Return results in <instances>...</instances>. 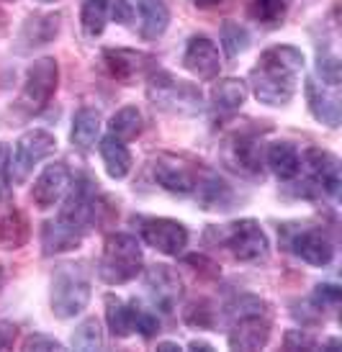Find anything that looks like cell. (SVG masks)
Returning a JSON list of instances; mask_svg holds the SVG:
<instances>
[{
  "label": "cell",
  "mask_w": 342,
  "mask_h": 352,
  "mask_svg": "<svg viewBox=\"0 0 342 352\" xmlns=\"http://www.w3.org/2000/svg\"><path fill=\"white\" fill-rule=\"evenodd\" d=\"M303 52L293 44H278L265 50L257 65L250 69V88L265 106H288L296 96L303 72Z\"/></svg>",
  "instance_id": "1"
},
{
  "label": "cell",
  "mask_w": 342,
  "mask_h": 352,
  "mask_svg": "<svg viewBox=\"0 0 342 352\" xmlns=\"http://www.w3.org/2000/svg\"><path fill=\"white\" fill-rule=\"evenodd\" d=\"M204 239L209 245L226 250L235 260L247 265L265 263L268 254H270L268 234L255 219H239V221H232V224L209 226Z\"/></svg>",
  "instance_id": "2"
},
{
  "label": "cell",
  "mask_w": 342,
  "mask_h": 352,
  "mask_svg": "<svg viewBox=\"0 0 342 352\" xmlns=\"http://www.w3.org/2000/svg\"><path fill=\"white\" fill-rule=\"evenodd\" d=\"M145 270L142 245L134 234H111L103 242V252L98 260V278L108 285L131 283Z\"/></svg>",
  "instance_id": "3"
},
{
  "label": "cell",
  "mask_w": 342,
  "mask_h": 352,
  "mask_svg": "<svg viewBox=\"0 0 342 352\" xmlns=\"http://www.w3.org/2000/svg\"><path fill=\"white\" fill-rule=\"evenodd\" d=\"M147 98L157 111H165L173 116H193L204 108L201 88L188 80H178L170 72L147 75Z\"/></svg>",
  "instance_id": "4"
},
{
  "label": "cell",
  "mask_w": 342,
  "mask_h": 352,
  "mask_svg": "<svg viewBox=\"0 0 342 352\" xmlns=\"http://www.w3.org/2000/svg\"><path fill=\"white\" fill-rule=\"evenodd\" d=\"M90 301V278L83 265H62L52 275V314L57 319H75L88 309Z\"/></svg>",
  "instance_id": "5"
},
{
  "label": "cell",
  "mask_w": 342,
  "mask_h": 352,
  "mask_svg": "<svg viewBox=\"0 0 342 352\" xmlns=\"http://www.w3.org/2000/svg\"><path fill=\"white\" fill-rule=\"evenodd\" d=\"M54 149H57V139H54L52 131H47V129H29V131H23L16 139L8 160L10 183H16V186L26 183L29 175L34 173V167L39 165L41 160H47Z\"/></svg>",
  "instance_id": "6"
},
{
  "label": "cell",
  "mask_w": 342,
  "mask_h": 352,
  "mask_svg": "<svg viewBox=\"0 0 342 352\" xmlns=\"http://www.w3.org/2000/svg\"><path fill=\"white\" fill-rule=\"evenodd\" d=\"M284 245L312 267H327L334 260V242L319 226H284Z\"/></svg>",
  "instance_id": "7"
},
{
  "label": "cell",
  "mask_w": 342,
  "mask_h": 352,
  "mask_svg": "<svg viewBox=\"0 0 342 352\" xmlns=\"http://www.w3.org/2000/svg\"><path fill=\"white\" fill-rule=\"evenodd\" d=\"M204 167L193 165L191 160L173 152H160L152 160V175L155 183L167 193L175 196H193L195 186H198V175Z\"/></svg>",
  "instance_id": "8"
},
{
  "label": "cell",
  "mask_w": 342,
  "mask_h": 352,
  "mask_svg": "<svg viewBox=\"0 0 342 352\" xmlns=\"http://www.w3.org/2000/svg\"><path fill=\"white\" fill-rule=\"evenodd\" d=\"M137 232L147 247L157 250L160 254L167 257H178L188 247V229L175 219H165V216H139L134 219Z\"/></svg>",
  "instance_id": "9"
},
{
  "label": "cell",
  "mask_w": 342,
  "mask_h": 352,
  "mask_svg": "<svg viewBox=\"0 0 342 352\" xmlns=\"http://www.w3.org/2000/svg\"><path fill=\"white\" fill-rule=\"evenodd\" d=\"M59 85V65L54 57L34 59L26 69L23 88H21V103L31 111H39L54 98Z\"/></svg>",
  "instance_id": "10"
},
{
  "label": "cell",
  "mask_w": 342,
  "mask_h": 352,
  "mask_svg": "<svg viewBox=\"0 0 342 352\" xmlns=\"http://www.w3.org/2000/svg\"><path fill=\"white\" fill-rule=\"evenodd\" d=\"M224 162L244 177H263L265 155L263 139L255 131H235L224 142Z\"/></svg>",
  "instance_id": "11"
},
{
  "label": "cell",
  "mask_w": 342,
  "mask_h": 352,
  "mask_svg": "<svg viewBox=\"0 0 342 352\" xmlns=\"http://www.w3.org/2000/svg\"><path fill=\"white\" fill-rule=\"evenodd\" d=\"M301 165L309 173V183H312L319 193L330 198H340L342 190V170H340V157L332 155L330 149L309 147L303 149Z\"/></svg>",
  "instance_id": "12"
},
{
  "label": "cell",
  "mask_w": 342,
  "mask_h": 352,
  "mask_svg": "<svg viewBox=\"0 0 342 352\" xmlns=\"http://www.w3.org/2000/svg\"><path fill=\"white\" fill-rule=\"evenodd\" d=\"M106 65L108 75L124 85H131L134 80L147 78L149 72H155V57L139 50H127V47H108L100 54Z\"/></svg>",
  "instance_id": "13"
},
{
  "label": "cell",
  "mask_w": 342,
  "mask_h": 352,
  "mask_svg": "<svg viewBox=\"0 0 342 352\" xmlns=\"http://www.w3.org/2000/svg\"><path fill=\"white\" fill-rule=\"evenodd\" d=\"M270 332H273L270 311L244 314V316H237L235 322H232V332L226 337V342H229L232 350L253 352L268 344Z\"/></svg>",
  "instance_id": "14"
},
{
  "label": "cell",
  "mask_w": 342,
  "mask_h": 352,
  "mask_svg": "<svg viewBox=\"0 0 342 352\" xmlns=\"http://www.w3.org/2000/svg\"><path fill=\"white\" fill-rule=\"evenodd\" d=\"M147 294L152 298V306L162 314H173L178 309V301L183 298V283L170 265H152L145 273Z\"/></svg>",
  "instance_id": "15"
},
{
  "label": "cell",
  "mask_w": 342,
  "mask_h": 352,
  "mask_svg": "<svg viewBox=\"0 0 342 352\" xmlns=\"http://www.w3.org/2000/svg\"><path fill=\"white\" fill-rule=\"evenodd\" d=\"M70 183H72V173H70L67 162H52L41 170V175L34 180V188H31V201L36 208L41 211H49L65 198Z\"/></svg>",
  "instance_id": "16"
},
{
  "label": "cell",
  "mask_w": 342,
  "mask_h": 352,
  "mask_svg": "<svg viewBox=\"0 0 342 352\" xmlns=\"http://www.w3.org/2000/svg\"><path fill=\"white\" fill-rule=\"evenodd\" d=\"M306 93V103L312 116L330 129H337L342 121V98H340V85H327L319 82L317 78H309L303 85Z\"/></svg>",
  "instance_id": "17"
},
{
  "label": "cell",
  "mask_w": 342,
  "mask_h": 352,
  "mask_svg": "<svg viewBox=\"0 0 342 352\" xmlns=\"http://www.w3.org/2000/svg\"><path fill=\"white\" fill-rule=\"evenodd\" d=\"M183 67L198 80H214L219 78L222 69V57H219V47L209 36H191L183 52Z\"/></svg>",
  "instance_id": "18"
},
{
  "label": "cell",
  "mask_w": 342,
  "mask_h": 352,
  "mask_svg": "<svg viewBox=\"0 0 342 352\" xmlns=\"http://www.w3.org/2000/svg\"><path fill=\"white\" fill-rule=\"evenodd\" d=\"M59 26H62V13H31L19 31L16 50L34 52L39 47H47L57 39Z\"/></svg>",
  "instance_id": "19"
},
{
  "label": "cell",
  "mask_w": 342,
  "mask_h": 352,
  "mask_svg": "<svg viewBox=\"0 0 342 352\" xmlns=\"http://www.w3.org/2000/svg\"><path fill=\"white\" fill-rule=\"evenodd\" d=\"M85 236L88 234L75 224H70L67 219L54 216V219L41 224V252H44V257L72 252V250H78L83 245Z\"/></svg>",
  "instance_id": "20"
},
{
  "label": "cell",
  "mask_w": 342,
  "mask_h": 352,
  "mask_svg": "<svg viewBox=\"0 0 342 352\" xmlns=\"http://www.w3.org/2000/svg\"><path fill=\"white\" fill-rule=\"evenodd\" d=\"M247 82L239 78H224L216 80L211 93H209V111L214 121H226L232 118L244 106L247 100Z\"/></svg>",
  "instance_id": "21"
},
{
  "label": "cell",
  "mask_w": 342,
  "mask_h": 352,
  "mask_svg": "<svg viewBox=\"0 0 342 352\" xmlns=\"http://www.w3.org/2000/svg\"><path fill=\"white\" fill-rule=\"evenodd\" d=\"M134 8V23L145 41H157L170 26L167 0H129Z\"/></svg>",
  "instance_id": "22"
},
{
  "label": "cell",
  "mask_w": 342,
  "mask_h": 352,
  "mask_svg": "<svg viewBox=\"0 0 342 352\" xmlns=\"http://www.w3.org/2000/svg\"><path fill=\"white\" fill-rule=\"evenodd\" d=\"M193 196L198 198L201 208L206 211H226L235 204V190L226 183L224 177L214 173V170H201L198 175V186H195Z\"/></svg>",
  "instance_id": "23"
},
{
  "label": "cell",
  "mask_w": 342,
  "mask_h": 352,
  "mask_svg": "<svg viewBox=\"0 0 342 352\" xmlns=\"http://www.w3.org/2000/svg\"><path fill=\"white\" fill-rule=\"evenodd\" d=\"M100 126H103L100 111L93 106H80L78 111H75V116H72V129H70V142H72V147L80 149V152H90L93 144L98 142Z\"/></svg>",
  "instance_id": "24"
},
{
  "label": "cell",
  "mask_w": 342,
  "mask_h": 352,
  "mask_svg": "<svg viewBox=\"0 0 342 352\" xmlns=\"http://www.w3.org/2000/svg\"><path fill=\"white\" fill-rule=\"evenodd\" d=\"M265 165L270 167V173L278 180L291 183L293 177L301 173V155L288 142H273L265 149Z\"/></svg>",
  "instance_id": "25"
},
{
  "label": "cell",
  "mask_w": 342,
  "mask_h": 352,
  "mask_svg": "<svg viewBox=\"0 0 342 352\" xmlns=\"http://www.w3.org/2000/svg\"><path fill=\"white\" fill-rule=\"evenodd\" d=\"M98 152H100V160L106 165L108 177L124 180L131 173V152H129L127 142H121L114 134H106V137L98 142Z\"/></svg>",
  "instance_id": "26"
},
{
  "label": "cell",
  "mask_w": 342,
  "mask_h": 352,
  "mask_svg": "<svg viewBox=\"0 0 342 352\" xmlns=\"http://www.w3.org/2000/svg\"><path fill=\"white\" fill-rule=\"evenodd\" d=\"M31 239V224L29 216L21 208H8L0 219V245L6 250H21Z\"/></svg>",
  "instance_id": "27"
},
{
  "label": "cell",
  "mask_w": 342,
  "mask_h": 352,
  "mask_svg": "<svg viewBox=\"0 0 342 352\" xmlns=\"http://www.w3.org/2000/svg\"><path fill=\"white\" fill-rule=\"evenodd\" d=\"M103 303H106V322L111 334L118 340H127L129 334H134V301H124L108 294Z\"/></svg>",
  "instance_id": "28"
},
{
  "label": "cell",
  "mask_w": 342,
  "mask_h": 352,
  "mask_svg": "<svg viewBox=\"0 0 342 352\" xmlns=\"http://www.w3.org/2000/svg\"><path fill=\"white\" fill-rule=\"evenodd\" d=\"M288 8H291V0H247L250 21H255L257 26H265V29L281 26L288 16Z\"/></svg>",
  "instance_id": "29"
},
{
  "label": "cell",
  "mask_w": 342,
  "mask_h": 352,
  "mask_svg": "<svg viewBox=\"0 0 342 352\" xmlns=\"http://www.w3.org/2000/svg\"><path fill=\"white\" fill-rule=\"evenodd\" d=\"M111 19V0H83L80 6V26L88 39H98Z\"/></svg>",
  "instance_id": "30"
},
{
  "label": "cell",
  "mask_w": 342,
  "mask_h": 352,
  "mask_svg": "<svg viewBox=\"0 0 342 352\" xmlns=\"http://www.w3.org/2000/svg\"><path fill=\"white\" fill-rule=\"evenodd\" d=\"M145 131V116L137 106H124L108 121V134L118 137L121 142H134Z\"/></svg>",
  "instance_id": "31"
},
{
  "label": "cell",
  "mask_w": 342,
  "mask_h": 352,
  "mask_svg": "<svg viewBox=\"0 0 342 352\" xmlns=\"http://www.w3.org/2000/svg\"><path fill=\"white\" fill-rule=\"evenodd\" d=\"M219 41H222V50H224L226 57L235 59L250 50V31L244 29L239 21H224Z\"/></svg>",
  "instance_id": "32"
},
{
  "label": "cell",
  "mask_w": 342,
  "mask_h": 352,
  "mask_svg": "<svg viewBox=\"0 0 342 352\" xmlns=\"http://www.w3.org/2000/svg\"><path fill=\"white\" fill-rule=\"evenodd\" d=\"M103 344H106V337H103V329H100V322H98L96 316H88V319H83V322L75 327V332H72V347L75 350H103Z\"/></svg>",
  "instance_id": "33"
},
{
  "label": "cell",
  "mask_w": 342,
  "mask_h": 352,
  "mask_svg": "<svg viewBox=\"0 0 342 352\" xmlns=\"http://www.w3.org/2000/svg\"><path fill=\"white\" fill-rule=\"evenodd\" d=\"M183 324L193 327V329H214L216 327V309L209 298H198V301H191L183 309Z\"/></svg>",
  "instance_id": "34"
},
{
  "label": "cell",
  "mask_w": 342,
  "mask_h": 352,
  "mask_svg": "<svg viewBox=\"0 0 342 352\" xmlns=\"http://www.w3.org/2000/svg\"><path fill=\"white\" fill-rule=\"evenodd\" d=\"M317 75H319L322 82H327V85H340L342 65H340L337 52H332L330 47L319 50V54H317Z\"/></svg>",
  "instance_id": "35"
},
{
  "label": "cell",
  "mask_w": 342,
  "mask_h": 352,
  "mask_svg": "<svg viewBox=\"0 0 342 352\" xmlns=\"http://www.w3.org/2000/svg\"><path fill=\"white\" fill-rule=\"evenodd\" d=\"M342 301V288L334 283H322L314 288L312 294V306L319 311H334Z\"/></svg>",
  "instance_id": "36"
},
{
  "label": "cell",
  "mask_w": 342,
  "mask_h": 352,
  "mask_svg": "<svg viewBox=\"0 0 342 352\" xmlns=\"http://www.w3.org/2000/svg\"><path fill=\"white\" fill-rule=\"evenodd\" d=\"M134 332L142 334L145 340H152L160 334V319H157L155 311L149 309H142L137 301H134Z\"/></svg>",
  "instance_id": "37"
},
{
  "label": "cell",
  "mask_w": 342,
  "mask_h": 352,
  "mask_svg": "<svg viewBox=\"0 0 342 352\" xmlns=\"http://www.w3.org/2000/svg\"><path fill=\"white\" fill-rule=\"evenodd\" d=\"M284 347L286 350H317L319 342L306 329H288L284 337Z\"/></svg>",
  "instance_id": "38"
},
{
  "label": "cell",
  "mask_w": 342,
  "mask_h": 352,
  "mask_svg": "<svg viewBox=\"0 0 342 352\" xmlns=\"http://www.w3.org/2000/svg\"><path fill=\"white\" fill-rule=\"evenodd\" d=\"M21 350H39V352H62L65 350V344L54 340V337H47V334H29L23 344H21Z\"/></svg>",
  "instance_id": "39"
},
{
  "label": "cell",
  "mask_w": 342,
  "mask_h": 352,
  "mask_svg": "<svg viewBox=\"0 0 342 352\" xmlns=\"http://www.w3.org/2000/svg\"><path fill=\"white\" fill-rule=\"evenodd\" d=\"M16 337H19V327L0 319V352L10 350V347H13V342H16Z\"/></svg>",
  "instance_id": "40"
},
{
  "label": "cell",
  "mask_w": 342,
  "mask_h": 352,
  "mask_svg": "<svg viewBox=\"0 0 342 352\" xmlns=\"http://www.w3.org/2000/svg\"><path fill=\"white\" fill-rule=\"evenodd\" d=\"M186 263L195 265V270H201V273H206V275H219V267H216V263H211V260H209V257H204V254H188Z\"/></svg>",
  "instance_id": "41"
},
{
  "label": "cell",
  "mask_w": 342,
  "mask_h": 352,
  "mask_svg": "<svg viewBox=\"0 0 342 352\" xmlns=\"http://www.w3.org/2000/svg\"><path fill=\"white\" fill-rule=\"evenodd\" d=\"M188 347H191V350H201V352H211V350H214V347H211L209 342H204V340H193V342L188 344Z\"/></svg>",
  "instance_id": "42"
},
{
  "label": "cell",
  "mask_w": 342,
  "mask_h": 352,
  "mask_svg": "<svg viewBox=\"0 0 342 352\" xmlns=\"http://www.w3.org/2000/svg\"><path fill=\"white\" fill-rule=\"evenodd\" d=\"M222 3H226V0H193V6H198V8H214Z\"/></svg>",
  "instance_id": "43"
},
{
  "label": "cell",
  "mask_w": 342,
  "mask_h": 352,
  "mask_svg": "<svg viewBox=\"0 0 342 352\" xmlns=\"http://www.w3.org/2000/svg\"><path fill=\"white\" fill-rule=\"evenodd\" d=\"M157 350H162V352H175V350H180V344H175V342H157Z\"/></svg>",
  "instance_id": "44"
},
{
  "label": "cell",
  "mask_w": 342,
  "mask_h": 352,
  "mask_svg": "<svg viewBox=\"0 0 342 352\" xmlns=\"http://www.w3.org/2000/svg\"><path fill=\"white\" fill-rule=\"evenodd\" d=\"M322 347H327V350H340V340H330V342H324Z\"/></svg>",
  "instance_id": "45"
},
{
  "label": "cell",
  "mask_w": 342,
  "mask_h": 352,
  "mask_svg": "<svg viewBox=\"0 0 342 352\" xmlns=\"http://www.w3.org/2000/svg\"><path fill=\"white\" fill-rule=\"evenodd\" d=\"M3 283H6V273H3V267H0V288H3Z\"/></svg>",
  "instance_id": "46"
},
{
  "label": "cell",
  "mask_w": 342,
  "mask_h": 352,
  "mask_svg": "<svg viewBox=\"0 0 342 352\" xmlns=\"http://www.w3.org/2000/svg\"><path fill=\"white\" fill-rule=\"evenodd\" d=\"M3 21H6V13H3V10H0V23H3Z\"/></svg>",
  "instance_id": "47"
},
{
  "label": "cell",
  "mask_w": 342,
  "mask_h": 352,
  "mask_svg": "<svg viewBox=\"0 0 342 352\" xmlns=\"http://www.w3.org/2000/svg\"><path fill=\"white\" fill-rule=\"evenodd\" d=\"M36 3H54V0H36Z\"/></svg>",
  "instance_id": "48"
}]
</instances>
